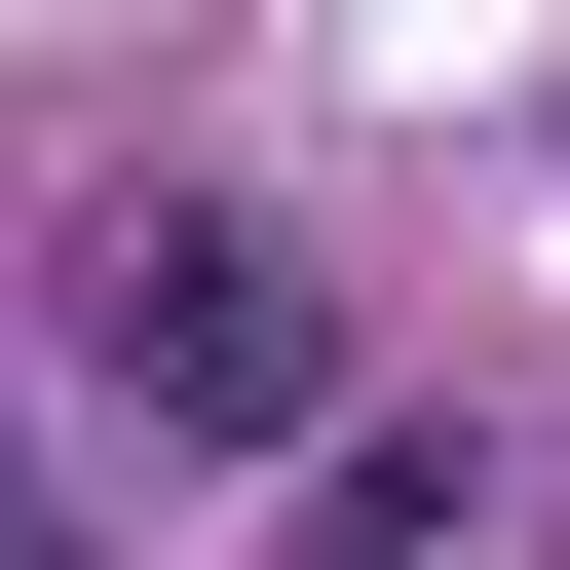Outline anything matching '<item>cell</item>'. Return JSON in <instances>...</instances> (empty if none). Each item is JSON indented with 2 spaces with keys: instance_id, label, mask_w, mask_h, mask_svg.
I'll list each match as a JSON object with an SVG mask.
<instances>
[{
  "instance_id": "2",
  "label": "cell",
  "mask_w": 570,
  "mask_h": 570,
  "mask_svg": "<svg viewBox=\"0 0 570 570\" xmlns=\"http://www.w3.org/2000/svg\"><path fill=\"white\" fill-rule=\"evenodd\" d=\"M266 532H305V570H494V532H532V456H494V419H343Z\"/></svg>"
},
{
  "instance_id": "1",
  "label": "cell",
  "mask_w": 570,
  "mask_h": 570,
  "mask_svg": "<svg viewBox=\"0 0 570 570\" xmlns=\"http://www.w3.org/2000/svg\"><path fill=\"white\" fill-rule=\"evenodd\" d=\"M39 305H77V381H115L153 456H266V494L343 456V305H305V228H266V190H190V153H115V190H77V266H39Z\"/></svg>"
},
{
  "instance_id": "3",
  "label": "cell",
  "mask_w": 570,
  "mask_h": 570,
  "mask_svg": "<svg viewBox=\"0 0 570 570\" xmlns=\"http://www.w3.org/2000/svg\"><path fill=\"white\" fill-rule=\"evenodd\" d=\"M0 570H39V494H0Z\"/></svg>"
}]
</instances>
